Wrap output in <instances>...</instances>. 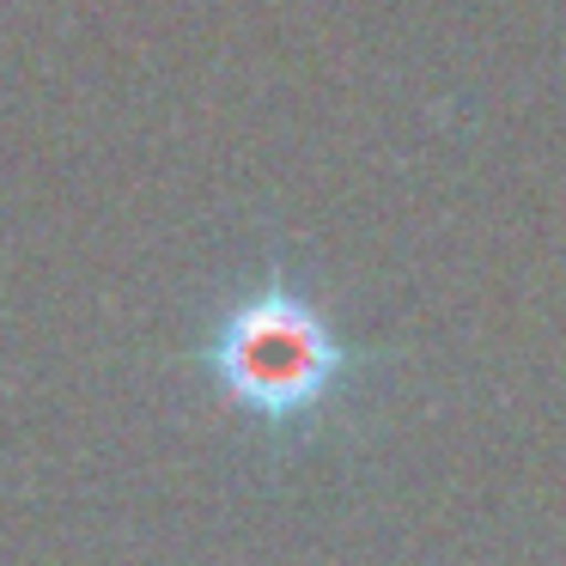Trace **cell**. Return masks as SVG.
Listing matches in <instances>:
<instances>
[{
	"instance_id": "cell-1",
	"label": "cell",
	"mask_w": 566,
	"mask_h": 566,
	"mask_svg": "<svg viewBox=\"0 0 566 566\" xmlns=\"http://www.w3.org/2000/svg\"><path fill=\"white\" fill-rule=\"evenodd\" d=\"M201 366L238 415H250L256 427L293 432L329 415V402L354 371V354L305 286L269 274L220 311L208 347H201Z\"/></svg>"
}]
</instances>
